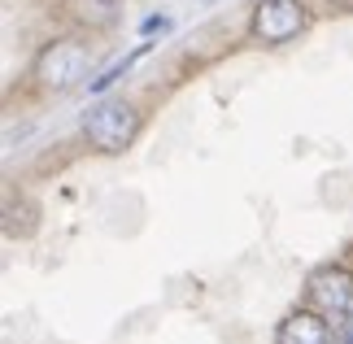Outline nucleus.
Listing matches in <instances>:
<instances>
[{"instance_id": "f257e3e1", "label": "nucleus", "mask_w": 353, "mask_h": 344, "mask_svg": "<svg viewBox=\"0 0 353 344\" xmlns=\"http://www.w3.org/2000/svg\"><path fill=\"white\" fill-rule=\"evenodd\" d=\"M88 70H92V48L83 39H74V35L52 39V44L35 57V79L44 88H52V92H65L74 83H83Z\"/></svg>"}, {"instance_id": "7ed1b4c3", "label": "nucleus", "mask_w": 353, "mask_h": 344, "mask_svg": "<svg viewBox=\"0 0 353 344\" xmlns=\"http://www.w3.org/2000/svg\"><path fill=\"white\" fill-rule=\"evenodd\" d=\"M249 31L262 44H288L305 31V5L301 0H262L249 18Z\"/></svg>"}, {"instance_id": "20e7f679", "label": "nucleus", "mask_w": 353, "mask_h": 344, "mask_svg": "<svg viewBox=\"0 0 353 344\" xmlns=\"http://www.w3.org/2000/svg\"><path fill=\"white\" fill-rule=\"evenodd\" d=\"M305 296L323 318H341L353 310V274L345 266H319L305 283Z\"/></svg>"}, {"instance_id": "f03ea898", "label": "nucleus", "mask_w": 353, "mask_h": 344, "mask_svg": "<svg viewBox=\"0 0 353 344\" xmlns=\"http://www.w3.org/2000/svg\"><path fill=\"white\" fill-rule=\"evenodd\" d=\"M83 131L101 153H122V148L135 144V135H140V109L127 105V101H101V105H92V114L83 118Z\"/></svg>"}, {"instance_id": "39448f33", "label": "nucleus", "mask_w": 353, "mask_h": 344, "mask_svg": "<svg viewBox=\"0 0 353 344\" xmlns=\"http://www.w3.org/2000/svg\"><path fill=\"white\" fill-rule=\"evenodd\" d=\"M275 344H332V327L319 310H292L279 323Z\"/></svg>"}, {"instance_id": "0eeeda50", "label": "nucleus", "mask_w": 353, "mask_h": 344, "mask_svg": "<svg viewBox=\"0 0 353 344\" xmlns=\"http://www.w3.org/2000/svg\"><path fill=\"white\" fill-rule=\"evenodd\" d=\"M153 31H166V18H144V35H153Z\"/></svg>"}, {"instance_id": "423d86ee", "label": "nucleus", "mask_w": 353, "mask_h": 344, "mask_svg": "<svg viewBox=\"0 0 353 344\" xmlns=\"http://www.w3.org/2000/svg\"><path fill=\"white\" fill-rule=\"evenodd\" d=\"M127 65H131V61H122V65H114L110 74H101L97 83H92V92H105V88H110V83H118V79H122V70H127Z\"/></svg>"}]
</instances>
